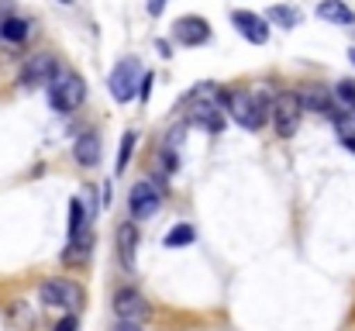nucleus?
I'll list each match as a JSON object with an SVG mask.
<instances>
[{"instance_id":"obj_1","label":"nucleus","mask_w":355,"mask_h":331,"mask_svg":"<svg viewBox=\"0 0 355 331\" xmlns=\"http://www.w3.org/2000/svg\"><path fill=\"white\" fill-rule=\"evenodd\" d=\"M269 97L266 94H245V90H221V108L232 110L238 124L245 131H259L269 117Z\"/></svg>"},{"instance_id":"obj_2","label":"nucleus","mask_w":355,"mask_h":331,"mask_svg":"<svg viewBox=\"0 0 355 331\" xmlns=\"http://www.w3.org/2000/svg\"><path fill=\"white\" fill-rule=\"evenodd\" d=\"M87 97V83L80 73H55L52 83H49V104L59 110V114H69L83 104Z\"/></svg>"},{"instance_id":"obj_3","label":"nucleus","mask_w":355,"mask_h":331,"mask_svg":"<svg viewBox=\"0 0 355 331\" xmlns=\"http://www.w3.org/2000/svg\"><path fill=\"white\" fill-rule=\"evenodd\" d=\"M269 114H272V128L279 138H293L297 128H300V114H304V104H300V94L297 90H279L269 104Z\"/></svg>"},{"instance_id":"obj_4","label":"nucleus","mask_w":355,"mask_h":331,"mask_svg":"<svg viewBox=\"0 0 355 331\" xmlns=\"http://www.w3.org/2000/svg\"><path fill=\"white\" fill-rule=\"evenodd\" d=\"M138 83H141V66L138 59H121L107 76V90L118 104H131L138 97Z\"/></svg>"},{"instance_id":"obj_5","label":"nucleus","mask_w":355,"mask_h":331,"mask_svg":"<svg viewBox=\"0 0 355 331\" xmlns=\"http://www.w3.org/2000/svg\"><path fill=\"white\" fill-rule=\"evenodd\" d=\"M38 300L45 307H59V311H76L83 304V287L69 283V280H45L38 287Z\"/></svg>"},{"instance_id":"obj_6","label":"nucleus","mask_w":355,"mask_h":331,"mask_svg":"<svg viewBox=\"0 0 355 331\" xmlns=\"http://www.w3.org/2000/svg\"><path fill=\"white\" fill-rule=\"evenodd\" d=\"M55 73H59L55 56H52V52H35V56H28V62L21 66L17 83H21V87H49Z\"/></svg>"},{"instance_id":"obj_7","label":"nucleus","mask_w":355,"mask_h":331,"mask_svg":"<svg viewBox=\"0 0 355 331\" xmlns=\"http://www.w3.org/2000/svg\"><path fill=\"white\" fill-rule=\"evenodd\" d=\"M159 204H162V190H159L152 180H138V183L131 187V194H128V211H131L135 221L152 218V214L159 211Z\"/></svg>"},{"instance_id":"obj_8","label":"nucleus","mask_w":355,"mask_h":331,"mask_svg":"<svg viewBox=\"0 0 355 331\" xmlns=\"http://www.w3.org/2000/svg\"><path fill=\"white\" fill-rule=\"evenodd\" d=\"M173 42L187 45V49H197L204 42H211V24L200 17V14H187L173 24Z\"/></svg>"},{"instance_id":"obj_9","label":"nucleus","mask_w":355,"mask_h":331,"mask_svg":"<svg viewBox=\"0 0 355 331\" xmlns=\"http://www.w3.org/2000/svg\"><path fill=\"white\" fill-rule=\"evenodd\" d=\"M114 314H118L121 321H145L148 314H152V307H148V300L138 294V290H131V287H124L114 294Z\"/></svg>"},{"instance_id":"obj_10","label":"nucleus","mask_w":355,"mask_h":331,"mask_svg":"<svg viewBox=\"0 0 355 331\" xmlns=\"http://www.w3.org/2000/svg\"><path fill=\"white\" fill-rule=\"evenodd\" d=\"M221 104H214V101H193L190 104V114H187V121L193 124V128H204L207 135H218L221 128H225V114H221Z\"/></svg>"},{"instance_id":"obj_11","label":"nucleus","mask_w":355,"mask_h":331,"mask_svg":"<svg viewBox=\"0 0 355 331\" xmlns=\"http://www.w3.org/2000/svg\"><path fill=\"white\" fill-rule=\"evenodd\" d=\"M232 24L238 28V35L248 38L252 45H266L269 42V21L259 17V14H252V10H235L232 14Z\"/></svg>"},{"instance_id":"obj_12","label":"nucleus","mask_w":355,"mask_h":331,"mask_svg":"<svg viewBox=\"0 0 355 331\" xmlns=\"http://www.w3.org/2000/svg\"><path fill=\"white\" fill-rule=\"evenodd\" d=\"M73 155H76V166L83 169H94L101 162V138L94 131H83L76 142H73Z\"/></svg>"},{"instance_id":"obj_13","label":"nucleus","mask_w":355,"mask_h":331,"mask_svg":"<svg viewBox=\"0 0 355 331\" xmlns=\"http://www.w3.org/2000/svg\"><path fill=\"white\" fill-rule=\"evenodd\" d=\"M90 252H94V231L83 228L80 235L69 238V245H66V252H62V262H66V266H83V262L90 259Z\"/></svg>"},{"instance_id":"obj_14","label":"nucleus","mask_w":355,"mask_h":331,"mask_svg":"<svg viewBox=\"0 0 355 331\" xmlns=\"http://www.w3.org/2000/svg\"><path fill=\"white\" fill-rule=\"evenodd\" d=\"M297 94H300L304 110H314V114H328V117H335V104H331V97L324 94V87H304V90H297Z\"/></svg>"},{"instance_id":"obj_15","label":"nucleus","mask_w":355,"mask_h":331,"mask_svg":"<svg viewBox=\"0 0 355 331\" xmlns=\"http://www.w3.org/2000/svg\"><path fill=\"white\" fill-rule=\"evenodd\" d=\"M135 248H138V228L121 224L118 228V259L124 269H135Z\"/></svg>"},{"instance_id":"obj_16","label":"nucleus","mask_w":355,"mask_h":331,"mask_svg":"<svg viewBox=\"0 0 355 331\" xmlns=\"http://www.w3.org/2000/svg\"><path fill=\"white\" fill-rule=\"evenodd\" d=\"M318 17L321 21H331V24H352L355 14L345 0H321L318 3Z\"/></svg>"},{"instance_id":"obj_17","label":"nucleus","mask_w":355,"mask_h":331,"mask_svg":"<svg viewBox=\"0 0 355 331\" xmlns=\"http://www.w3.org/2000/svg\"><path fill=\"white\" fill-rule=\"evenodd\" d=\"M31 35V21L24 17H0V38L3 42H24Z\"/></svg>"},{"instance_id":"obj_18","label":"nucleus","mask_w":355,"mask_h":331,"mask_svg":"<svg viewBox=\"0 0 355 331\" xmlns=\"http://www.w3.org/2000/svg\"><path fill=\"white\" fill-rule=\"evenodd\" d=\"M193 228L183 221V224H176V228H169V235H166V248H183V245H190L193 241Z\"/></svg>"},{"instance_id":"obj_19","label":"nucleus","mask_w":355,"mask_h":331,"mask_svg":"<svg viewBox=\"0 0 355 331\" xmlns=\"http://www.w3.org/2000/svg\"><path fill=\"white\" fill-rule=\"evenodd\" d=\"M335 131H338V138H355V104L349 110H335Z\"/></svg>"},{"instance_id":"obj_20","label":"nucleus","mask_w":355,"mask_h":331,"mask_svg":"<svg viewBox=\"0 0 355 331\" xmlns=\"http://www.w3.org/2000/svg\"><path fill=\"white\" fill-rule=\"evenodd\" d=\"M83 228H87V207H83L80 197H73V201H69V238L80 235Z\"/></svg>"},{"instance_id":"obj_21","label":"nucleus","mask_w":355,"mask_h":331,"mask_svg":"<svg viewBox=\"0 0 355 331\" xmlns=\"http://www.w3.org/2000/svg\"><path fill=\"white\" fill-rule=\"evenodd\" d=\"M269 21H276L279 28H297L300 24V10H293V7H272L269 10Z\"/></svg>"},{"instance_id":"obj_22","label":"nucleus","mask_w":355,"mask_h":331,"mask_svg":"<svg viewBox=\"0 0 355 331\" xmlns=\"http://www.w3.org/2000/svg\"><path fill=\"white\" fill-rule=\"evenodd\" d=\"M187 101L193 104V101H214V104H221V90L214 87V83H197L190 94H187Z\"/></svg>"},{"instance_id":"obj_23","label":"nucleus","mask_w":355,"mask_h":331,"mask_svg":"<svg viewBox=\"0 0 355 331\" xmlns=\"http://www.w3.org/2000/svg\"><path fill=\"white\" fill-rule=\"evenodd\" d=\"M131 148H135V131H124L121 135V152H118V173H124L128 169V155H131Z\"/></svg>"},{"instance_id":"obj_24","label":"nucleus","mask_w":355,"mask_h":331,"mask_svg":"<svg viewBox=\"0 0 355 331\" xmlns=\"http://www.w3.org/2000/svg\"><path fill=\"white\" fill-rule=\"evenodd\" d=\"M335 94H338V101H345L349 108L355 104V80H342L338 87H335Z\"/></svg>"},{"instance_id":"obj_25","label":"nucleus","mask_w":355,"mask_h":331,"mask_svg":"<svg viewBox=\"0 0 355 331\" xmlns=\"http://www.w3.org/2000/svg\"><path fill=\"white\" fill-rule=\"evenodd\" d=\"M152 83H155V80H152V73H141V83H138V97H141V101H148Z\"/></svg>"},{"instance_id":"obj_26","label":"nucleus","mask_w":355,"mask_h":331,"mask_svg":"<svg viewBox=\"0 0 355 331\" xmlns=\"http://www.w3.org/2000/svg\"><path fill=\"white\" fill-rule=\"evenodd\" d=\"M80 328V321H76V314H66V318H59V325L52 331H76Z\"/></svg>"},{"instance_id":"obj_27","label":"nucleus","mask_w":355,"mask_h":331,"mask_svg":"<svg viewBox=\"0 0 355 331\" xmlns=\"http://www.w3.org/2000/svg\"><path fill=\"white\" fill-rule=\"evenodd\" d=\"M114 331H141V325H138V321H121Z\"/></svg>"},{"instance_id":"obj_28","label":"nucleus","mask_w":355,"mask_h":331,"mask_svg":"<svg viewBox=\"0 0 355 331\" xmlns=\"http://www.w3.org/2000/svg\"><path fill=\"white\" fill-rule=\"evenodd\" d=\"M155 49H159L162 59H169V42H155Z\"/></svg>"},{"instance_id":"obj_29","label":"nucleus","mask_w":355,"mask_h":331,"mask_svg":"<svg viewBox=\"0 0 355 331\" xmlns=\"http://www.w3.org/2000/svg\"><path fill=\"white\" fill-rule=\"evenodd\" d=\"M342 145H345V148H352V152H355V138H342Z\"/></svg>"},{"instance_id":"obj_30","label":"nucleus","mask_w":355,"mask_h":331,"mask_svg":"<svg viewBox=\"0 0 355 331\" xmlns=\"http://www.w3.org/2000/svg\"><path fill=\"white\" fill-rule=\"evenodd\" d=\"M349 59H352V66H355V49H352V52H349Z\"/></svg>"},{"instance_id":"obj_31","label":"nucleus","mask_w":355,"mask_h":331,"mask_svg":"<svg viewBox=\"0 0 355 331\" xmlns=\"http://www.w3.org/2000/svg\"><path fill=\"white\" fill-rule=\"evenodd\" d=\"M59 3H73V0H59Z\"/></svg>"},{"instance_id":"obj_32","label":"nucleus","mask_w":355,"mask_h":331,"mask_svg":"<svg viewBox=\"0 0 355 331\" xmlns=\"http://www.w3.org/2000/svg\"><path fill=\"white\" fill-rule=\"evenodd\" d=\"M159 3H166V0H159Z\"/></svg>"}]
</instances>
